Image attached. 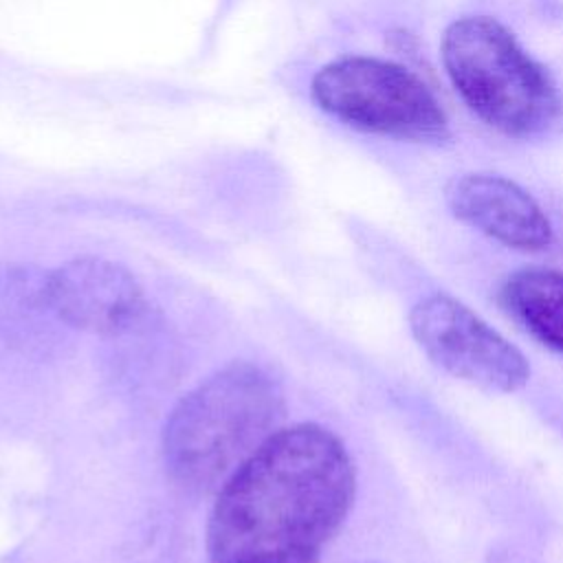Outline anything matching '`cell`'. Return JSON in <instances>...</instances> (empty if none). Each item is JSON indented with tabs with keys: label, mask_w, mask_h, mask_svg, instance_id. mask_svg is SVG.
<instances>
[{
	"label": "cell",
	"mask_w": 563,
	"mask_h": 563,
	"mask_svg": "<svg viewBox=\"0 0 563 563\" xmlns=\"http://www.w3.org/2000/svg\"><path fill=\"white\" fill-rule=\"evenodd\" d=\"M354 493V462L336 433L314 422L279 427L218 488L209 563H319Z\"/></svg>",
	"instance_id": "cell-1"
},
{
	"label": "cell",
	"mask_w": 563,
	"mask_h": 563,
	"mask_svg": "<svg viewBox=\"0 0 563 563\" xmlns=\"http://www.w3.org/2000/svg\"><path fill=\"white\" fill-rule=\"evenodd\" d=\"M284 394L255 363L231 361L189 389L163 427V460L180 486L220 488L277 429Z\"/></svg>",
	"instance_id": "cell-2"
},
{
	"label": "cell",
	"mask_w": 563,
	"mask_h": 563,
	"mask_svg": "<svg viewBox=\"0 0 563 563\" xmlns=\"http://www.w3.org/2000/svg\"><path fill=\"white\" fill-rule=\"evenodd\" d=\"M442 64L468 110L506 136H539L561 119L556 84L495 18L453 20L442 35Z\"/></svg>",
	"instance_id": "cell-3"
},
{
	"label": "cell",
	"mask_w": 563,
	"mask_h": 563,
	"mask_svg": "<svg viewBox=\"0 0 563 563\" xmlns=\"http://www.w3.org/2000/svg\"><path fill=\"white\" fill-rule=\"evenodd\" d=\"M310 95L325 114L354 130L418 143H440L449 136L446 112L429 86L389 59H332L314 73Z\"/></svg>",
	"instance_id": "cell-4"
},
{
	"label": "cell",
	"mask_w": 563,
	"mask_h": 563,
	"mask_svg": "<svg viewBox=\"0 0 563 563\" xmlns=\"http://www.w3.org/2000/svg\"><path fill=\"white\" fill-rule=\"evenodd\" d=\"M420 350L451 376L486 391L510 394L530 378L523 352L455 297L435 292L409 312Z\"/></svg>",
	"instance_id": "cell-5"
},
{
	"label": "cell",
	"mask_w": 563,
	"mask_h": 563,
	"mask_svg": "<svg viewBox=\"0 0 563 563\" xmlns=\"http://www.w3.org/2000/svg\"><path fill=\"white\" fill-rule=\"evenodd\" d=\"M42 303L70 328L119 336L132 332L147 314V297L121 264L84 255L42 273Z\"/></svg>",
	"instance_id": "cell-6"
},
{
	"label": "cell",
	"mask_w": 563,
	"mask_h": 563,
	"mask_svg": "<svg viewBox=\"0 0 563 563\" xmlns=\"http://www.w3.org/2000/svg\"><path fill=\"white\" fill-rule=\"evenodd\" d=\"M457 220L517 251L550 246L554 231L541 205L515 180L497 174H462L446 185Z\"/></svg>",
	"instance_id": "cell-7"
},
{
	"label": "cell",
	"mask_w": 563,
	"mask_h": 563,
	"mask_svg": "<svg viewBox=\"0 0 563 563\" xmlns=\"http://www.w3.org/2000/svg\"><path fill=\"white\" fill-rule=\"evenodd\" d=\"M499 301L539 343L563 354V271L519 268L501 284Z\"/></svg>",
	"instance_id": "cell-8"
},
{
	"label": "cell",
	"mask_w": 563,
	"mask_h": 563,
	"mask_svg": "<svg viewBox=\"0 0 563 563\" xmlns=\"http://www.w3.org/2000/svg\"><path fill=\"white\" fill-rule=\"evenodd\" d=\"M493 563H534V561L526 559L523 554H515V552H510V550H508V552H501V554H497Z\"/></svg>",
	"instance_id": "cell-9"
}]
</instances>
